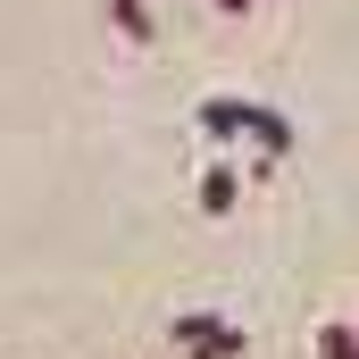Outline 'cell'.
I'll use <instances>...</instances> for the list:
<instances>
[{"label": "cell", "mask_w": 359, "mask_h": 359, "mask_svg": "<svg viewBox=\"0 0 359 359\" xmlns=\"http://www.w3.org/2000/svg\"><path fill=\"white\" fill-rule=\"evenodd\" d=\"M318 359H359V326H318Z\"/></svg>", "instance_id": "8992f818"}, {"label": "cell", "mask_w": 359, "mask_h": 359, "mask_svg": "<svg viewBox=\"0 0 359 359\" xmlns=\"http://www.w3.org/2000/svg\"><path fill=\"white\" fill-rule=\"evenodd\" d=\"M217 8H226V17H243V8H259V0H217Z\"/></svg>", "instance_id": "52a82bcc"}, {"label": "cell", "mask_w": 359, "mask_h": 359, "mask_svg": "<svg viewBox=\"0 0 359 359\" xmlns=\"http://www.w3.org/2000/svg\"><path fill=\"white\" fill-rule=\"evenodd\" d=\"M251 142H259V159H284L292 151V117L284 109H251Z\"/></svg>", "instance_id": "277c9868"}, {"label": "cell", "mask_w": 359, "mask_h": 359, "mask_svg": "<svg viewBox=\"0 0 359 359\" xmlns=\"http://www.w3.org/2000/svg\"><path fill=\"white\" fill-rule=\"evenodd\" d=\"M201 209H209V217H234V209H243V176H234L226 159L201 176Z\"/></svg>", "instance_id": "3957f363"}, {"label": "cell", "mask_w": 359, "mask_h": 359, "mask_svg": "<svg viewBox=\"0 0 359 359\" xmlns=\"http://www.w3.org/2000/svg\"><path fill=\"white\" fill-rule=\"evenodd\" d=\"M109 25L126 42H151V0H109Z\"/></svg>", "instance_id": "5b68a950"}, {"label": "cell", "mask_w": 359, "mask_h": 359, "mask_svg": "<svg viewBox=\"0 0 359 359\" xmlns=\"http://www.w3.org/2000/svg\"><path fill=\"white\" fill-rule=\"evenodd\" d=\"M168 343H176V359H243V326L234 318H209V309H184L176 326H168Z\"/></svg>", "instance_id": "6da1fadb"}, {"label": "cell", "mask_w": 359, "mask_h": 359, "mask_svg": "<svg viewBox=\"0 0 359 359\" xmlns=\"http://www.w3.org/2000/svg\"><path fill=\"white\" fill-rule=\"evenodd\" d=\"M251 109H259V100H234V92H217V100H201V109H192V126H201L209 142H234V134H251Z\"/></svg>", "instance_id": "7a4b0ae2"}]
</instances>
